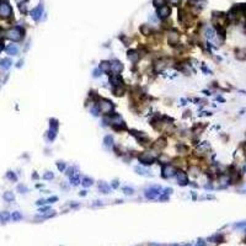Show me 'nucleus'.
Segmentation results:
<instances>
[{
	"label": "nucleus",
	"instance_id": "obj_40",
	"mask_svg": "<svg viewBox=\"0 0 246 246\" xmlns=\"http://www.w3.org/2000/svg\"><path fill=\"white\" fill-rule=\"evenodd\" d=\"M123 192H124V194H127V196H130V194H133V193H134V189H133L132 187H123Z\"/></svg>",
	"mask_w": 246,
	"mask_h": 246
},
{
	"label": "nucleus",
	"instance_id": "obj_18",
	"mask_svg": "<svg viewBox=\"0 0 246 246\" xmlns=\"http://www.w3.org/2000/svg\"><path fill=\"white\" fill-rule=\"evenodd\" d=\"M112 92H113V95H116V96H118V97H119V96H123L124 92H125V86H124V84L113 87V89H112Z\"/></svg>",
	"mask_w": 246,
	"mask_h": 246
},
{
	"label": "nucleus",
	"instance_id": "obj_46",
	"mask_svg": "<svg viewBox=\"0 0 246 246\" xmlns=\"http://www.w3.org/2000/svg\"><path fill=\"white\" fill-rule=\"evenodd\" d=\"M47 200V203H49V204H52V203H54V202H57L58 200V197L57 196H53V197H49L48 199H46Z\"/></svg>",
	"mask_w": 246,
	"mask_h": 246
},
{
	"label": "nucleus",
	"instance_id": "obj_2",
	"mask_svg": "<svg viewBox=\"0 0 246 246\" xmlns=\"http://www.w3.org/2000/svg\"><path fill=\"white\" fill-rule=\"evenodd\" d=\"M100 109L101 113L106 114V116H109L114 112V105L112 103V101L107 100V98H103V97H98V100L95 102Z\"/></svg>",
	"mask_w": 246,
	"mask_h": 246
},
{
	"label": "nucleus",
	"instance_id": "obj_57",
	"mask_svg": "<svg viewBox=\"0 0 246 246\" xmlns=\"http://www.w3.org/2000/svg\"><path fill=\"white\" fill-rule=\"evenodd\" d=\"M80 196H86V191H81V192H80Z\"/></svg>",
	"mask_w": 246,
	"mask_h": 246
},
{
	"label": "nucleus",
	"instance_id": "obj_32",
	"mask_svg": "<svg viewBox=\"0 0 246 246\" xmlns=\"http://www.w3.org/2000/svg\"><path fill=\"white\" fill-rule=\"evenodd\" d=\"M58 121L57 119H54V118H52L50 121H49V128L50 129H54V130H57L58 132Z\"/></svg>",
	"mask_w": 246,
	"mask_h": 246
},
{
	"label": "nucleus",
	"instance_id": "obj_15",
	"mask_svg": "<svg viewBox=\"0 0 246 246\" xmlns=\"http://www.w3.org/2000/svg\"><path fill=\"white\" fill-rule=\"evenodd\" d=\"M42 15H43V5H42V4H39L37 7H34V9L31 11V16H32V18H33L34 21H38V20L41 18Z\"/></svg>",
	"mask_w": 246,
	"mask_h": 246
},
{
	"label": "nucleus",
	"instance_id": "obj_13",
	"mask_svg": "<svg viewBox=\"0 0 246 246\" xmlns=\"http://www.w3.org/2000/svg\"><path fill=\"white\" fill-rule=\"evenodd\" d=\"M140 53L138 52V50H135V49H129L128 52H127V58L133 63V64H137L139 60H140Z\"/></svg>",
	"mask_w": 246,
	"mask_h": 246
},
{
	"label": "nucleus",
	"instance_id": "obj_34",
	"mask_svg": "<svg viewBox=\"0 0 246 246\" xmlns=\"http://www.w3.org/2000/svg\"><path fill=\"white\" fill-rule=\"evenodd\" d=\"M11 218H12L15 221H18V220L22 219V214H21L20 212H14V213L11 214Z\"/></svg>",
	"mask_w": 246,
	"mask_h": 246
},
{
	"label": "nucleus",
	"instance_id": "obj_6",
	"mask_svg": "<svg viewBox=\"0 0 246 246\" xmlns=\"http://www.w3.org/2000/svg\"><path fill=\"white\" fill-rule=\"evenodd\" d=\"M129 133L137 139V141L141 145H145V144H149L150 143V138L146 133H143V132H139V130H135V129H130Z\"/></svg>",
	"mask_w": 246,
	"mask_h": 246
},
{
	"label": "nucleus",
	"instance_id": "obj_55",
	"mask_svg": "<svg viewBox=\"0 0 246 246\" xmlns=\"http://www.w3.org/2000/svg\"><path fill=\"white\" fill-rule=\"evenodd\" d=\"M2 37H4V31H2L1 28H0V41L2 39Z\"/></svg>",
	"mask_w": 246,
	"mask_h": 246
},
{
	"label": "nucleus",
	"instance_id": "obj_11",
	"mask_svg": "<svg viewBox=\"0 0 246 246\" xmlns=\"http://www.w3.org/2000/svg\"><path fill=\"white\" fill-rule=\"evenodd\" d=\"M108 82H109L113 87H116V86L123 85V84H124V80H123V77H122L121 74H111L109 77H108Z\"/></svg>",
	"mask_w": 246,
	"mask_h": 246
},
{
	"label": "nucleus",
	"instance_id": "obj_25",
	"mask_svg": "<svg viewBox=\"0 0 246 246\" xmlns=\"http://www.w3.org/2000/svg\"><path fill=\"white\" fill-rule=\"evenodd\" d=\"M140 32H141L143 34H145V36H150V34L153 33V28H151L150 26H148V25H143V26L140 27Z\"/></svg>",
	"mask_w": 246,
	"mask_h": 246
},
{
	"label": "nucleus",
	"instance_id": "obj_53",
	"mask_svg": "<svg viewBox=\"0 0 246 246\" xmlns=\"http://www.w3.org/2000/svg\"><path fill=\"white\" fill-rule=\"evenodd\" d=\"M170 2H171L172 5H176V6H177V5L181 4V0H170Z\"/></svg>",
	"mask_w": 246,
	"mask_h": 246
},
{
	"label": "nucleus",
	"instance_id": "obj_39",
	"mask_svg": "<svg viewBox=\"0 0 246 246\" xmlns=\"http://www.w3.org/2000/svg\"><path fill=\"white\" fill-rule=\"evenodd\" d=\"M28 191V188L25 186V184H18L17 186V192H20V193H26Z\"/></svg>",
	"mask_w": 246,
	"mask_h": 246
},
{
	"label": "nucleus",
	"instance_id": "obj_5",
	"mask_svg": "<svg viewBox=\"0 0 246 246\" xmlns=\"http://www.w3.org/2000/svg\"><path fill=\"white\" fill-rule=\"evenodd\" d=\"M12 16V9L7 0H0V18H9Z\"/></svg>",
	"mask_w": 246,
	"mask_h": 246
},
{
	"label": "nucleus",
	"instance_id": "obj_21",
	"mask_svg": "<svg viewBox=\"0 0 246 246\" xmlns=\"http://www.w3.org/2000/svg\"><path fill=\"white\" fill-rule=\"evenodd\" d=\"M103 145H105L106 148H111V146H113V145H114L113 137H112V135H106V137L103 138Z\"/></svg>",
	"mask_w": 246,
	"mask_h": 246
},
{
	"label": "nucleus",
	"instance_id": "obj_54",
	"mask_svg": "<svg viewBox=\"0 0 246 246\" xmlns=\"http://www.w3.org/2000/svg\"><path fill=\"white\" fill-rule=\"evenodd\" d=\"M22 63H23V62H22V60H20V62H17V65H16V66H17V68H21V66H22Z\"/></svg>",
	"mask_w": 246,
	"mask_h": 246
},
{
	"label": "nucleus",
	"instance_id": "obj_10",
	"mask_svg": "<svg viewBox=\"0 0 246 246\" xmlns=\"http://www.w3.org/2000/svg\"><path fill=\"white\" fill-rule=\"evenodd\" d=\"M156 15H157L160 18L165 20V18H167V17L171 15V7H170L169 5H166V4H165V5L160 6V7H157Z\"/></svg>",
	"mask_w": 246,
	"mask_h": 246
},
{
	"label": "nucleus",
	"instance_id": "obj_49",
	"mask_svg": "<svg viewBox=\"0 0 246 246\" xmlns=\"http://www.w3.org/2000/svg\"><path fill=\"white\" fill-rule=\"evenodd\" d=\"M171 192H172V189H171V188H165V189H164V192H162V194H166V196H169V194H171Z\"/></svg>",
	"mask_w": 246,
	"mask_h": 246
},
{
	"label": "nucleus",
	"instance_id": "obj_24",
	"mask_svg": "<svg viewBox=\"0 0 246 246\" xmlns=\"http://www.w3.org/2000/svg\"><path fill=\"white\" fill-rule=\"evenodd\" d=\"M235 57H236L239 60H245V59H246V49H245V48H242V49H236Z\"/></svg>",
	"mask_w": 246,
	"mask_h": 246
},
{
	"label": "nucleus",
	"instance_id": "obj_31",
	"mask_svg": "<svg viewBox=\"0 0 246 246\" xmlns=\"http://www.w3.org/2000/svg\"><path fill=\"white\" fill-rule=\"evenodd\" d=\"M70 183L73 184V186H77L79 183H80V178H79V175H71L70 176Z\"/></svg>",
	"mask_w": 246,
	"mask_h": 246
},
{
	"label": "nucleus",
	"instance_id": "obj_45",
	"mask_svg": "<svg viewBox=\"0 0 246 246\" xmlns=\"http://www.w3.org/2000/svg\"><path fill=\"white\" fill-rule=\"evenodd\" d=\"M101 73H102V71H101L100 69H95V70L92 71V76H93V77H100V76H101Z\"/></svg>",
	"mask_w": 246,
	"mask_h": 246
},
{
	"label": "nucleus",
	"instance_id": "obj_50",
	"mask_svg": "<svg viewBox=\"0 0 246 246\" xmlns=\"http://www.w3.org/2000/svg\"><path fill=\"white\" fill-rule=\"evenodd\" d=\"M118 186H119V183H118V181L116 180V181H113L112 182V184H111V187L112 188H118Z\"/></svg>",
	"mask_w": 246,
	"mask_h": 246
},
{
	"label": "nucleus",
	"instance_id": "obj_56",
	"mask_svg": "<svg viewBox=\"0 0 246 246\" xmlns=\"http://www.w3.org/2000/svg\"><path fill=\"white\" fill-rule=\"evenodd\" d=\"M32 178H36V180H37V178H38V175H37V173L34 172V173L32 175Z\"/></svg>",
	"mask_w": 246,
	"mask_h": 246
},
{
	"label": "nucleus",
	"instance_id": "obj_17",
	"mask_svg": "<svg viewBox=\"0 0 246 246\" xmlns=\"http://www.w3.org/2000/svg\"><path fill=\"white\" fill-rule=\"evenodd\" d=\"M165 146H166V139H165L164 137L159 138V139L154 143V145H153V148L156 149V150H162Z\"/></svg>",
	"mask_w": 246,
	"mask_h": 246
},
{
	"label": "nucleus",
	"instance_id": "obj_43",
	"mask_svg": "<svg viewBox=\"0 0 246 246\" xmlns=\"http://www.w3.org/2000/svg\"><path fill=\"white\" fill-rule=\"evenodd\" d=\"M153 4H154L156 7H160V6L165 5V0H154V1H153Z\"/></svg>",
	"mask_w": 246,
	"mask_h": 246
},
{
	"label": "nucleus",
	"instance_id": "obj_37",
	"mask_svg": "<svg viewBox=\"0 0 246 246\" xmlns=\"http://www.w3.org/2000/svg\"><path fill=\"white\" fill-rule=\"evenodd\" d=\"M176 148H177V151H178V153H182V151H187V150H188V149H187V146H186L183 143H180V144H177V146H176Z\"/></svg>",
	"mask_w": 246,
	"mask_h": 246
},
{
	"label": "nucleus",
	"instance_id": "obj_41",
	"mask_svg": "<svg viewBox=\"0 0 246 246\" xmlns=\"http://www.w3.org/2000/svg\"><path fill=\"white\" fill-rule=\"evenodd\" d=\"M65 166H66V165H65L64 161H58V162H57V167H58L59 171H64V170H65Z\"/></svg>",
	"mask_w": 246,
	"mask_h": 246
},
{
	"label": "nucleus",
	"instance_id": "obj_58",
	"mask_svg": "<svg viewBox=\"0 0 246 246\" xmlns=\"http://www.w3.org/2000/svg\"><path fill=\"white\" fill-rule=\"evenodd\" d=\"M2 49H4V44L0 42V53H1V50H2Z\"/></svg>",
	"mask_w": 246,
	"mask_h": 246
},
{
	"label": "nucleus",
	"instance_id": "obj_14",
	"mask_svg": "<svg viewBox=\"0 0 246 246\" xmlns=\"http://www.w3.org/2000/svg\"><path fill=\"white\" fill-rule=\"evenodd\" d=\"M167 42L170 46H177V43L180 42V34L175 31H171L167 33Z\"/></svg>",
	"mask_w": 246,
	"mask_h": 246
},
{
	"label": "nucleus",
	"instance_id": "obj_9",
	"mask_svg": "<svg viewBox=\"0 0 246 246\" xmlns=\"http://www.w3.org/2000/svg\"><path fill=\"white\" fill-rule=\"evenodd\" d=\"M160 186H151V187H149L148 189H145V197L148 198V199H155L157 196H159V193H160Z\"/></svg>",
	"mask_w": 246,
	"mask_h": 246
},
{
	"label": "nucleus",
	"instance_id": "obj_7",
	"mask_svg": "<svg viewBox=\"0 0 246 246\" xmlns=\"http://www.w3.org/2000/svg\"><path fill=\"white\" fill-rule=\"evenodd\" d=\"M176 171L177 170H176L175 165H172V164H165L161 167V177L162 178H170V177L175 176Z\"/></svg>",
	"mask_w": 246,
	"mask_h": 246
},
{
	"label": "nucleus",
	"instance_id": "obj_4",
	"mask_svg": "<svg viewBox=\"0 0 246 246\" xmlns=\"http://www.w3.org/2000/svg\"><path fill=\"white\" fill-rule=\"evenodd\" d=\"M167 65H169V60L166 58H157L153 63V71L155 74H160L167 68Z\"/></svg>",
	"mask_w": 246,
	"mask_h": 246
},
{
	"label": "nucleus",
	"instance_id": "obj_12",
	"mask_svg": "<svg viewBox=\"0 0 246 246\" xmlns=\"http://www.w3.org/2000/svg\"><path fill=\"white\" fill-rule=\"evenodd\" d=\"M124 70V65L119 60H112L111 62V73L112 74H121Z\"/></svg>",
	"mask_w": 246,
	"mask_h": 246
},
{
	"label": "nucleus",
	"instance_id": "obj_29",
	"mask_svg": "<svg viewBox=\"0 0 246 246\" xmlns=\"http://www.w3.org/2000/svg\"><path fill=\"white\" fill-rule=\"evenodd\" d=\"M92 183H93V180L90 178V177H84L82 181H81V184L84 187H90V186H92Z\"/></svg>",
	"mask_w": 246,
	"mask_h": 246
},
{
	"label": "nucleus",
	"instance_id": "obj_26",
	"mask_svg": "<svg viewBox=\"0 0 246 246\" xmlns=\"http://www.w3.org/2000/svg\"><path fill=\"white\" fill-rule=\"evenodd\" d=\"M2 198L6 200V202H14V199H15V196H14V193L11 192V191H6L4 194H2Z\"/></svg>",
	"mask_w": 246,
	"mask_h": 246
},
{
	"label": "nucleus",
	"instance_id": "obj_48",
	"mask_svg": "<svg viewBox=\"0 0 246 246\" xmlns=\"http://www.w3.org/2000/svg\"><path fill=\"white\" fill-rule=\"evenodd\" d=\"M39 212L41 213H47V212H50V208L49 207H43V208L39 209Z\"/></svg>",
	"mask_w": 246,
	"mask_h": 246
},
{
	"label": "nucleus",
	"instance_id": "obj_28",
	"mask_svg": "<svg viewBox=\"0 0 246 246\" xmlns=\"http://www.w3.org/2000/svg\"><path fill=\"white\" fill-rule=\"evenodd\" d=\"M55 137H57V130H54V129H48V132H47V138L50 140V141H53L54 139H55Z\"/></svg>",
	"mask_w": 246,
	"mask_h": 246
},
{
	"label": "nucleus",
	"instance_id": "obj_47",
	"mask_svg": "<svg viewBox=\"0 0 246 246\" xmlns=\"http://www.w3.org/2000/svg\"><path fill=\"white\" fill-rule=\"evenodd\" d=\"M74 171H75V167H74V166H71V167H69V169H68V171H66V175L70 177L71 175H74V173H75Z\"/></svg>",
	"mask_w": 246,
	"mask_h": 246
},
{
	"label": "nucleus",
	"instance_id": "obj_42",
	"mask_svg": "<svg viewBox=\"0 0 246 246\" xmlns=\"http://www.w3.org/2000/svg\"><path fill=\"white\" fill-rule=\"evenodd\" d=\"M18 9H20V11H21L22 14H26V12H27V7H26V2H22V4H20V5H18Z\"/></svg>",
	"mask_w": 246,
	"mask_h": 246
},
{
	"label": "nucleus",
	"instance_id": "obj_8",
	"mask_svg": "<svg viewBox=\"0 0 246 246\" xmlns=\"http://www.w3.org/2000/svg\"><path fill=\"white\" fill-rule=\"evenodd\" d=\"M175 177H176V180H177L180 186H187L189 183L188 182V176L183 170H177L176 173H175Z\"/></svg>",
	"mask_w": 246,
	"mask_h": 246
},
{
	"label": "nucleus",
	"instance_id": "obj_30",
	"mask_svg": "<svg viewBox=\"0 0 246 246\" xmlns=\"http://www.w3.org/2000/svg\"><path fill=\"white\" fill-rule=\"evenodd\" d=\"M6 178L10 180V181H12V182H16V181H17V176H16V173H15L14 171H7V172H6Z\"/></svg>",
	"mask_w": 246,
	"mask_h": 246
},
{
	"label": "nucleus",
	"instance_id": "obj_52",
	"mask_svg": "<svg viewBox=\"0 0 246 246\" xmlns=\"http://www.w3.org/2000/svg\"><path fill=\"white\" fill-rule=\"evenodd\" d=\"M196 246H205V242L203 240H198L197 244H196Z\"/></svg>",
	"mask_w": 246,
	"mask_h": 246
},
{
	"label": "nucleus",
	"instance_id": "obj_27",
	"mask_svg": "<svg viewBox=\"0 0 246 246\" xmlns=\"http://www.w3.org/2000/svg\"><path fill=\"white\" fill-rule=\"evenodd\" d=\"M10 218H11V215H10V213H9L7 210H2V212H0V220H1L2 223L7 221Z\"/></svg>",
	"mask_w": 246,
	"mask_h": 246
},
{
	"label": "nucleus",
	"instance_id": "obj_44",
	"mask_svg": "<svg viewBox=\"0 0 246 246\" xmlns=\"http://www.w3.org/2000/svg\"><path fill=\"white\" fill-rule=\"evenodd\" d=\"M205 37H207V38H209V39H210V38H213V37H214V32H213L210 28H208V30L205 31Z\"/></svg>",
	"mask_w": 246,
	"mask_h": 246
},
{
	"label": "nucleus",
	"instance_id": "obj_1",
	"mask_svg": "<svg viewBox=\"0 0 246 246\" xmlns=\"http://www.w3.org/2000/svg\"><path fill=\"white\" fill-rule=\"evenodd\" d=\"M25 36V30L21 26H14L5 32V37L12 42H20Z\"/></svg>",
	"mask_w": 246,
	"mask_h": 246
},
{
	"label": "nucleus",
	"instance_id": "obj_51",
	"mask_svg": "<svg viewBox=\"0 0 246 246\" xmlns=\"http://www.w3.org/2000/svg\"><path fill=\"white\" fill-rule=\"evenodd\" d=\"M46 203H47V200H46V199H39V200H37V202H36V204H37V205H42V204H46Z\"/></svg>",
	"mask_w": 246,
	"mask_h": 246
},
{
	"label": "nucleus",
	"instance_id": "obj_38",
	"mask_svg": "<svg viewBox=\"0 0 246 246\" xmlns=\"http://www.w3.org/2000/svg\"><path fill=\"white\" fill-rule=\"evenodd\" d=\"M189 171H191V175H192V176H197V175H199V169H198L197 166H192V167H189Z\"/></svg>",
	"mask_w": 246,
	"mask_h": 246
},
{
	"label": "nucleus",
	"instance_id": "obj_3",
	"mask_svg": "<svg viewBox=\"0 0 246 246\" xmlns=\"http://www.w3.org/2000/svg\"><path fill=\"white\" fill-rule=\"evenodd\" d=\"M138 160L141 165H151L156 161V156L151 151H143L138 155Z\"/></svg>",
	"mask_w": 246,
	"mask_h": 246
},
{
	"label": "nucleus",
	"instance_id": "obj_20",
	"mask_svg": "<svg viewBox=\"0 0 246 246\" xmlns=\"http://www.w3.org/2000/svg\"><path fill=\"white\" fill-rule=\"evenodd\" d=\"M109 189H111V187L106 183V182H103V181H100L98 182V191L101 192V193H109Z\"/></svg>",
	"mask_w": 246,
	"mask_h": 246
},
{
	"label": "nucleus",
	"instance_id": "obj_35",
	"mask_svg": "<svg viewBox=\"0 0 246 246\" xmlns=\"http://www.w3.org/2000/svg\"><path fill=\"white\" fill-rule=\"evenodd\" d=\"M210 240H213L214 242H221V241L224 240V237H223V235H220V234H216V235L212 236V237H210Z\"/></svg>",
	"mask_w": 246,
	"mask_h": 246
},
{
	"label": "nucleus",
	"instance_id": "obj_16",
	"mask_svg": "<svg viewBox=\"0 0 246 246\" xmlns=\"http://www.w3.org/2000/svg\"><path fill=\"white\" fill-rule=\"evenodd\" d=\"M102 73H106V74H108V73H111V62H108V60H102L101 63H100V68H98Z\"/></svg>",
	"mask_w": 246,
	"mask_h": 246
},
{
	"label": "nucleus",
	"instance_id": "obj_19",
	"mask_svg": "<svg viewBox=\"0 0 246 246\" xmlns=\"http://www.w3.org/2000/svg\"><path fill=\"white\" fill-rule=\"evenodd\" d=\"M5 50H6V53L10 54V55H17V54H18V47H17L16 44H10V46H7V47L5 48Z\"/></svg>",
	"mask_w": 246,
	"mask_h": 246
},
{
	"label": "nucleus",
	"instance_id": "obj_23",
	"mask_svg": "<svg viewBox=\"0 0 246 246\" xmlns=\"http://www.w3.org/2000/svg\"><path fill=\"white\" fill-rule=\"evenodd\" d=\"M134 170H135L137 173H139V175H141V176H151V173H150L146 169H144L143 166H135Z\"/></svg>",
	"mask_w": 246,
	"mask_h": 246
},
{
	"label": "nucleus",
	"instance_id": "obj_22",
	"mask_svg": "<svg viewBox=\"0 0 246 246\" xmlns=\"http://www.w3.org/2000/svg\"><path fill=\"white\" fill-rule=\"evenodd\" d=\"M12 65V60L10 59V58H4V59H1V62H0V66L2 68V69H9L10 66Z\"/></svg>",
	"mask_w": 246,
	"mask_h": 246
},
{
	"label": "nucleus",
	"instance_id": "obj_36",
	"mask_svg": "<svg viewBox=\"0 0 246 246\" xmlns=\"http://www.w3.org/2000/svg\"><path fill=\"white\" fill-rule=\"evenodd\" d=\"M90 112H91V114H92V116H95V117H97V116H98V112H100V109H98V107H97V105H96V106H95V105H93V106H92V107H91V108H90Z\"/></svg>",
	"mask_w": 246,
	"mask_h": 246
},
{
	"label": "nucleus",
	"instance_id": "obj_33",
	"mask_svg": "<svg viewBox=\"0 0 246 246\" xmlns=\"http://www.w3.org/2000/svg\"><path fill=\"white\" fill-rule=\"evenodd\" d=\"M43 178H44V180H47V181H50V180H53V178H54V173H53L52 171H47V172H44V175H43Z\"/></svg>",
	"mask_w": 246,
	"mask_h": 246
}]
</instances>
